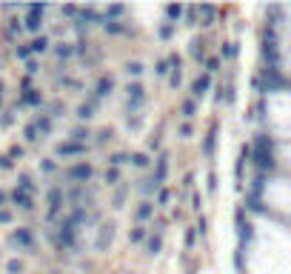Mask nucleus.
Here are the masks:
<instances>
[{
  "label": "nucleus",
  "instance_id": "4",
  "mask_svg": "<svg viewBox=\"0 0 291 274\" xmlns=\"http://www.w3.org/2000/svg\"><path fill=\"white\" fill-rule=\"evenodd\" d=\"M46 203H49V211H46V220L49 223H54L60 217V211H63V203H66V191L60 186H51L49 191H46Z\"/></svg>",
  "mask_w": 291,
  "mask_h": 274
},
{
  "label": "nucleus",
  "instance_id": "36",
  "mask_svg": "<svg viewBox=\"0 0 291 274\" xmlns=\"http://www.w3.org/2000/svg\"><path fill=\"white\" fill-rule=\"evenodd\" d=\"M126 195H129V186H120V188H117L114 200H111V209H123V203H126Z\"/></svg>",
  "mask_w": 291,
  "mask_h": 274
},
{
  "label": "nucleus",
  "instance_id": "19",
  "mask_svg": "<svg viewBox=\"0 0 291 274\" xmlns=\"http://www.w3.org/2000/svg\"><path fill=\"white\" fill-rule=\"evenodd\" d=\"M20 32H23V20H9L6 26H3V37H6L9 43H12L15 37H20Z\"/></svg>",
  "mask_w": 291,
  "mask_h": 274
},
{
  "label": "nucleus",
  "instance_id": "59",
  "mask_svg": "<svg viewBox=\"0 0 291 274\" xmlns=\"http://www.w3.org/2000/svg\"><path fill=\"white\" fill-rule=\"evenodd\" d=\"M214 188H217V177H214V174H209V191H214Z\"/></svg>",
  "mask_w": 291,
  "mask_h": 274
},
{
  "label": "nucleus",
  "instance_id": "12",
  "mask_svg": "<svg viewBox=\"0 0 291 274\" xmlns=\"http://www.w3.org/2000/svg\"><path fill=\"white\" fill-rule=\"evenodd\" d=\"M209 89H211V77L203 72L200 77L194 80V83H191V100H200V97H206V94H209Z\"/></svg>",
  "mask_w": 291,
  "mask_h": 274
},
{
  "label": "nucleus",
  "instance_id": "24",
  "mask_svg": "<svg viewBox=\"0 0 291 274\" xmlns=\"http://www.w3.org/2000/svg\"><path fill=\"white\" fill-rule=\"evenodd\" d=\"M89 137H92V131H89L86 126H74V129L69 131V140H74V143H83V146H86Z\"/></svg>",
  "mask_w": 291,
  "mask_h": 274
},
{
  "label": "nucleus",
  "instance_id": "52",
  "mask_svg": "<svg viewBox=\"0 0 291 274\" xmlns=\"http://www.w3.org/2000/svg\"><path fill=\"white\" fill-rule=\"evenodd\" d=\"M23 157V146H12L9 149V160H20Z\"/></svg>",
  "mask_w": 291,
  "mask_h": 274
},
{
  "label": "nucleus",
  "instance_id": "42",
  "mask_svg": "<svg viewBox=\"0 0 291 274\" xmlns=\"http://www.w3.org/2000/svg\"><path fill=\"white\" fill-rule=\"evenodd\" d=\"M40 172H43V174H54V172H57V163H54L51 157H43V160H40Z\"/></svg>",
  "mask_w": 291,
  "mask_h": 274
},
{
  "label": "nucleus",
  "instance_id": "38",
  "mask_svg": "<svg viewBox=\"0 0 291 274\" xmlns=\"http://www.w3.org/2000/svg\"><path fill=\"white\" fill-rule=\"evenodd\" d=\"M197 9H200V15L206 17L203 26H211V23H214V15H217V9H214V6H206V3H203V6H197Z\"/></svg>",
  "mask_w": 291,
  "mask_h": 274
},
{
  "label": "nucleus",
  "instance_id": "20",
  "mask_svg": "<svg viewBox=\"0 0 291 274\" xmlns=\"http://www.w3.org/2000/svg\"><path fill=\"white\" fill-rule=\"evenodd\" d=\"M51 51H54V58L57 60H72L74 58V46L72 43H54Z\"/></svg>",
  "mask_w": 291,
  "mask_h": 274
},
{
  "label": "nucleus",
  "instance_id": "50",
  "mask_svg": "<svg viewBox=\"0 0 291 274\" xmlns=\"http://www.w3.org/2000/svg\"><path fill=\"white\" fill-rule=\"evenodd\" d=\"M140 126H143V117H140V115L131 117V115H129V129H131V131H137Z\"/></svg>",
  "mask_w": 291,
  "mask_h": 274
},
{
  "label": "nucleus",
  "instance_id": "7",
  "mask_svg": "<svg viewBox=\"0 0 291 274\" xmlns=\"http://www.w3.org/2000/svg\"><path fill=\"white\" fill-rule=\"evenodd\" d=\"M9 203L17 206L20 211H35V197L20 191V188H12V191H9Z\"/></svg>",
  "mask_w": 291,
  "mask_h": 274
},
{
  "label": "nucleus",
  "instance_id": "49",
  "mask_svg": "<svg viewBox=\"0 0 291 274\" xmlns=\"http://www.w3.org/2000/svg\"><path fill=\"white\" fill-rule=\"evenodd\" d=\"M15 220V214H12V209H0V226H6Z\"/></svg>",
  "mask_w": 291,
  "mask_h": 274
},
{
  "label": "nucleus",
  "instance_id": "29",
  "mask_svg": "<svg viewBox=\"0 0 291 274\" xmlns=\"http://www.w3.org/2000/svg\"><path fill=\"white\" fill-rule=\"evenodd\" d=\"M174 32H177V26L174 23H160V29H157V37H160V40H171V37H174Z\"/></svg>",
  "mask_w": 291,
  "mask_h": 274
},
{
  "label": "nucleus",
  "instance_id": "47",
  "mask_svg": "<svg viewBox=\"0 0 291 274\" xmlns=\"http://www.w3.org/2000/svg\"><path fill=\"white\" fill-rule=\"evenodd\" d=\"M197 15H200V9H197V6L186 9V20H189V26H197Z\"/></svg>",
  "mask_w": 291,
  "mask_h": 274
},
{
  "label": "nucleus",
  "instance_id": "16",
  "mask_svg": "<svg viewBox=\"0 0 291 274\" xmlns=\"http://www.w3.org/2000/svg\"><path fill=\"white\" fill-rule=\"evenodd\" d=\"M35 129L40 131V134H51V126H54V120H51L49 115H46V112H40V115H35Z\"/></svg>",
  "mask_w": 291,
  "mask_h": 274
},
{
  "label": "nucleus",
  "instance_id": "30",
  "mask_svg": "<svg viewBox=\"0 0 291 274\" xmlns=\"http://www.w3.org/2000/svg\"><path fill=\"white\" fill-rule=\"evenodd\" d=\"M183 15H186V9H183V6H174V3H171V6H166V17H168V23H174V26H177V20H180Z\"/></svg>",
  "mask_w": 291,
  "mask_h": 274
},
{
  "label": "nucleus",
  "instance_id": "45",
  "mask_svg": "<svg viewBox=\"0 0 291 274\" xmlns=\"http://www.w3.org/2000/svg\"><path fill=\"white\" fill-rule=\"evenodd\" d=\"M63 112H66V106H63V103H60V100H54V103H51V106H49V112H46V115H49L51 120H54V117H60V115H63Z\"/></svg>",
  "mask_w": 291,
  "mask_h": 274
},
{
  "label": "nucleus",
  "instance_id": "44",
  "mask_svg": "<svg viewBox=\"0 0 291 274\" xmlns=\"http://www.w3.org/2000/svg\"><path fill=\"white\" fill-rule=\"evenodd\" d=\"M168 72H171L168 60H157V63H154V74H157V77H166Z\"/></svg>",
  "mask_w": 291,
  "mask_h": 274
},
{
  "label": "nucleus",
  "instance_id": "32",
  "mask_svg": "<svg viewBox=\"0 0 291 274\" xmlns=\"http://www.w3.org/2000/svg\"><path fill=\"white\" fill-rule=\"evenodd\" d=\"M23 140H26V143H37V140H40V131L35 129V123H26V129H23Z\"/></svg>",
  "mask_w": 291,
  "mask_h": 274
},
{
  "label": "nucleus",
  "instance_id": "1",
  "mask_svg": "<svg viewBox=\"0 0 291 274\" xmlns=\"http://www.w3.org/2000/svg\"><path fill=\"white\" fill-rule=\"evenodd\" d=\"M251 157H254V163H257V169H260V172H269V169H274V157H271V143L266 140V137H257V140H254Z\"/></svg>",
  "mask_w": 291,
  "mask_h": 274
},
{
  "label": "nucleus",
  "instance_id": "58",
  "mask_svg": "<svg viewBox=\"0 0 291 274\" xmlns=\"http://www.w3.org/2000/svg\"><path fill=\"white\" fill-rule=\"evenodd\" d=\"M6 203H9V195L0 188V209H6Z\"/></svg>",
  "mask_w": 291,
  "mask_h": 274
},
{
  "label": "nucleus",
  "instance_id": "23",
  "mask_svg": "<svg viewBox=\"0 0 291 274\" xmlns=\"http://www.w3.org/2000/svg\"><path fill=\"white\" fill-rule=\"evenodd\" d=\"M220 54L226 60H234L237 54H240V46H237V40H226V43L220 46Z\"/></svg>",
  "mask_w": 291,
  "mask_h": 274
},
{
  "label": "nucleus",
  "instance_id": "53",
  "mask_svg": "<svg viewBox=\"0 0 291 274\" xmlns=\"http://www.w3.org/2000/svg\"><path fill=\"white\" fill-rule=\"evenodd\" d=\"M12 166H15V160H9V154H3L0 157V172H9Z\"/></svg>",
  "mask_w": 291,
  "mask_h": 274
},
{
  "label": "nucleus",
  "instance_id": "37",
  "mask_svg": "<svg viewBox=\"0 0 291 274\" xmlns=\"http://www.w3.org/2000/svg\"><path fill=\"white\" fill-rule=\"evenodd\" d=\"M103 183H106V186H120V172H117V169H106Z\"/></svg>",
  "mask_w": 291,
  "mask_h": 274
},
{
  "label": "nucleus",
  "instance_id": "11",
  "mask_svg": "<svg viewBox=\"0 0 291 274\" xmlns=\"http://www.w3.org/2000/svg\"><path fill=\"white\" fill-rule=\"evenodd\" d=\"M114 229L117 226L114 223H103L100 226V231H97V252H106V249H109L111 245V240H114Z\"/></svg>",
  "mask_w": 291,
  "mask_h": 274
},
{
  "label": "nucleus",
  "instance_id": "15",
  "mask_svg": "<svg viewBox=\"0 0 291 274\" xmlns=\"http://www.w3.org/2000/svg\"><path fill=\"white\" fill-rule=\"evenodd\" d=\"M154 163H157V169H154V177H152V180L157 183V186H163V180H166V174H168V154H160Z\"/></svg>",
  "mask_w": 291,
  "mask_h": 274
},
{
  "label": "nucleus",
  "instance_id": "60",
  "mask_svg": "<svg viewBox=\"0 0 291 274\" xmlns=\"http://www.w3.org/2000/svg\"><path fill=\"white\" fill-rule=\"evenodd\" d=\"M0 108H3V80H0Z\"/></svg>",
  "mask_w": 291,
  "mask_h": 274
},
{
  "label": "nucleus",
  "instance_id": "21",
  "mask_svg": "<svg viewBox=\"0 0 291 274\" xmlns=\"http://www.w3.org/2000/svg\"><path fill=\"white\" fill-rule=\"evenodd\" d=\"M103 29H106V35H131V29L120 20H103Z\"/></svg>",
  "mask_w": 291,
  "mask_h": 274
},
{
  "label": "nucleus",
  "instance_id": "10",
  "mask_svg": "<svg viewBox=\"0 0 291 274\" xmlns=\"http://www.w3.org/2000/svg\"><path fill=\"white\" fill-rule=\"evenodd\" d=\"M111 92H114V77H111V74L106 72V74H100V77H97L95 92H92V94H95L97 100H103V97H109Z\"/></svg>",
  "mask_w": 291,
  "mask_h": 274
},
{
  "label": "nucleus",
  "instance_id": "9",
  "mask_svg": "<svg viewBox=\"0 0 291 274\" xmlns=\"http://www.w3.org/2000/svg\"><path fill=\"white\" fill-rule=\"evenodd\" d=\"M43 103H46L43 92H40V89H29V92H20V100H17V108H23V106H29V108H40Z\"/></svg>",
  "mask_w": 291,
  "mask_h": 274
},
{
  "label": "nucleus",
  "instance_id": "31",
  "mask_svg": "<svg viewBox=\"0 0 291 274\" xmlns=\"http://www.w3.org/2000/svg\"><path fill=\"white\" fill-rule=\"evenodd\" d=\"M129 240H131V243H143V240H149V231H146V226H134V229L129 231Z\"/></svg>",
  "mask_w": 291,
  "mask_h": 274
},
{
  "label": "nucleus",
  "instance_id": "22",
  "mask_svg": "<svg viewBox=\"0 0 291 274\" xmlns=\"http://www.w3.org/2000/svg\"><path fill=\"white\" fill-rule=\"evenodd\" d=\"M191 58H194L197 63H206V43L200 40V37L191 40Z\"/></svg>",
  "mask_w": 291,
  "mask_h": 274
},
{
  "label": "nucleus",
  "instance_id": "14",
  "mask_svg": "<svg viewBox=\"0 0 291 274\" xmlns=\"http://www.w3.org/2000/svg\"><path fill=\"white\" fill-rule=\"evenodd\" d=\"M154 211H157V206L149 203V200H143L137 209H134V220H137V223H146V220H152L154 217Z\"/></svg>",
  "mask_w": 291,
  "mask_h": 274
},
{
  "label": "nucleus",
  "instance_id": "8",
  "mask_svg": "<svg viewBox=\"0 0 291 274\" xmlns=\"http://www.w3.org/2000/svg\"><path fill=\"white\" fill-rule=\"evenodd\" d=\"M54 154H57V157H83V154H86V146L74 143V140H63V143H57Z\"/></svg>",
  "mask_w": 291,
  "mask_h": 274
},
{
  "label": "nucleus",
  "instance_id": "39",
  "mask_svg": "<svg viewBox=\"0 0 291 274\" xmlns=\"http://www.w3.org/2000/svg\"><path fill=\"white\" fill-rule=\"evenodd\" d=\"M157 188H160V186H157V183H154V180H140L137 191H140V195H146V197H149V195H154Z\"/></svg>",
  "mask_w": 291,
  "mask_h": 274
},
{
  "label": "nucleus",
  "instance_id": "27",
  "mask_svg": "<svg viewBox=\"0 0 291 274\" xmlns=\"http://www.w3.org/2000/svg\"><path fill=\"white\" fill-rule=\"evenodd\" d=\"M143 69H146V66L140 63V60H129V63L123 66V72L129 74V77H140V74H143Z\"/></svg>",
  "mask_w": 291,
  "mask_h": 274
},
{
  "label": "nucleus",
  "instance_id": "13",
  "mask_svg": "<svg viewBox=\"0 0 291 274\" xmlns=\"http://www.w3.org/2000/svg\"><path fill=\"white\" fill-rule=\"evenodd\" d=\"M100 106V100H97L95 94H89V100L83 103V106H77V120H92V117H95V108Z\"/></svg>",
  "mask_w": 291,
  "mask_h": 274
},
{
  "label": "nucleus",
  "instance_id": "43",
  "mask_svg": "<svg viewBox=\"0 0 291 274\" xmlns=\"http://www.w3.org/2000/svg\"><path fill=\"white\" fill-rule=\"evenodd\" d=\"M6 274H23V263L20 260H6Z\"/></svg>",
  "mask_w": 291,
  "mask_h": 274
},
{
  "label": "nucleus",
  "instance_id": "3",
  "mask_svg": "<svg viewBox=\"0 0 291 274\" xmlns=\"http://www.w3.org/2000/svg\"><path fill=\"white\" fill-rule=\"evenodd\" d=\"M92 177H95V169H92V163H86V160H80V163H74V166L66 169V180L74 183V186H86Z\"/></svg>",
  "mask_w": 291,
  "mask_h": 274
},
{
  "label": "nucleus",
  "instance_id": "48",
  "mask_svg": "<svg viewBox=\"0 0 291 274\" xmlns=\"http://www.w3.org/2000/svg\"><path fill=\"white\" fill-rule=\"evenodd\" d=\"M180 83H183V72H171V74H168V86H171V89H177Z\"/></svg>",
  "mask_w": 291,
  "mask_h": 274
},
{
  "label": "nucleus",
  "instance_id": "26",
  "mask_svg": "<svg viewBox=\"0 0 291 274\" xmlns=\"http://www.w3.org/2000/svg\"><path fill=\"white\" fill-rule=\"evenodd\" d=\"M129 9L123 6V3H111V6H106V17L103 20H117V17H123Z\"/></svg>",
  "mask_w": 291,
  "mask_h": 274
},
{
  "label": "nucleus",
  "instance_id": "2",
  "mask_svg": "<svg viewBox=\"0 0 291 274\" xmlns=\"http://www.w3.org/2000/svg\"><path fill=\"white\" fill-rule=\"evenodd\" d=\"M23 12H26V17H23V29L37 35V32L43 29V15L49 12V6H46V3H35V6H26Z\"/></svg>",
  "mask_w": 291,
  "mask_h": 274
},
{
  "label": "nucleus",
  "instance_id": "34",
  "mask_svg": "<svg viewBox=\"0 0 291 274\" xmlns=\"http://www.w3.org/2000/svg\"><path fill=\"white\" fill-rule=\"evenodd\" d=\"M123 163H131V154H123V152H117L109 157V169H117V166H123Z\"/></svg>",
  "mask_w": 291,
  "mask_h": 274
},
{
  "label": "nucleus",
  "instance_id": "17",
  "mask_svg": "<svg viewBox=\"0 0 291 274\" xmlns=\"http://www.w3.org/2000/svg\"><path fill=\"white\" fill-rule=\"evenodd\" d=\"M29 46H32V54H46L51 49V40L46 35H37L35 40H29Z\"/></svg>",
  "mask_w": 291,
  "mask_h": 274
},
{
  "label": "nucleus",
  "instance_id": "55",
  "mask_svg": "<svg viewBox=\"0 0 291 274\" xmlns=\"http://www.w3.org/2000/svg\"><path fill=\"white\" fill-rule=\"evenodd\" d=\"M149 149H152V152H157V149H160V134H152V137H149Z\"/></svg>",
  "mask_w": 291,
  "mask_h": 274
},
{
  "label": "nucleus",
  "instance_id": "41",
  "mask_svg": "<svg viewBox=\"0 0 291 274\" xmlns=\"http://www.w3.org/2000/svg\"><path fill=\"white\" fill-rule=\"evenodd\" d=\"M206 74H209V77H211V74H217L220 72V58H206Z\"/></svg>",
  "mask_w": 291,
  "mask_h": 274
},
{
  "label": "nucleus",
  "instance_id": "51",
  "mask_svg": "<svg viewBox=\"0 0 291 274\" xmlns=\"http://www.w3.org/2000/svg\"><path fill=\"white\" fill-rule=\"evenodd\" d=\"M194 240H197V229L191 226V229L186 231V249H191V245H194Z\"/></svg>",
  "mask_w": 291,
  "mask_h": 274
},
{
  "label": "nucleus",
  "instance_id": "56",
  "mask_svg": "<svg viewBox=\"0 0 291 274\" xmlns=\"http://www.w3.org/2000/svg\"><path fill=\"white\" fill-rule=\"evenodd\" d=\"M180 137H183V140H189V137H191V123H183V126H180Z\"/></svg>",
  "mask_w": 291,
  "mask_h": 274
},
{
  "label": "nucleus",
  "instance_id": "40",
  "mask_svg": "<svg viewBox=\"0 0 291 274\" xmlns=\"http://www.w3.org/2000/svg\"><path fill=\"white\" fill-rule=\"evenodd\" d=\"M180 112H183V117H186V120H191V117L197 115V103L194 100H183Z\"/></svg>",
  "mask_w": 291,
  "mask_h": 274
},
{
  "label": "nucleus",
  "instance_id": "28",
  "mask_svg": "<svg viewBox=\"0 0 291 274\" xmlns=\"http://www.w3.org/2000/svg\"><path fill=\"white\" fill-rule=\"evenodd\" d=\"M149 163H152V157H149L146 152H134V154H131V166H134V169H149Z\"/></svg>",
  "mask_w": 291,
  "mask_h": 274
},
{
  "label": "nucleus",
  "instance_id": "57",
  "mask_svg": "<svg viewBox=\"0 0 291 274\" xmlns=\"http://www.w3.org/2000/svg\"><path fill=\"white\" fill-rule=\"evenodd\" d=\"M12 120H15V117H12V112H6V115L0 117V126H6V129H9V126H12Z\"/></svg>",
  "mask_w": 291,
  "mask_h": 274
},
{
  "label": "nucleus",
  "instance_id": "35",
  "mask_svg": "<svg viewBox=\"0 0 291 274\" xmlns=\"http://www.w3.org/2000/svg\"><path fill=\"white\" fill-rule=\"evenodd\" d=\"M15 58H17V60H26V63H29L32 46H29V43H17V46H15Z\"/></svg>",
  "mask_w": 291,
  "mask_h": 274
},
{
  "label": "nucleus",
  "instance_id": "5",
  "mask_svg": "<svg viewBox=\"0 0 291 274\" xmlns=\"http://www.w3.org/2000/svg\"><path fill=\"white\" fill-rule=\"evenodd\" d=\"M146 103V89L140 83H129L126 86V108H129V115H137L140 108Z\"/></svg>",
  "mask_w": 291,
  "mask_h": 274
},
{
  "label": "nucleus",
  "instance_id": "54",
  "mask_svg": "<svg viewBox=\"0 0 291 274\" xmlns=\"http://www.w3.org/2000/svg\"><path fill=\"white\" fill-rule=\"evenodd\" d=\"M40 72V63H37V60H29V63H26V74H37Z\"/></svg>",
  "mask_w": 291,
  "mask_h": 274
},
{
  "label": "nucleus",
  "instance_id": "18",
  "mask_svg": "<svg viewBox=\"0 0 291 274\" xmlns=\"http://www.w3.org/2000/svg\"><path fill=\"white\" fill-rule=\"evenodd\" d=\"M214 143H217V123H211L209 134H206V140H203V154H206V157L214 154Z\"/></svg>",
  "mask_w": 291,
  "mask_h": 274
},
{
  "label": "nucleus",
  "instance_id": "33",
  "mask_svg": "<svg viewBox=\"0 0 291 274\" xmlns=\"http://www.w3.org/2000/svg\"><path fill=\"white\" fill-rule=\"evenodd\" d=\"M146 249H149V254H160L163 252V237L157 234V237H149L146 240Z\"/></svg>",
  "mask_w": 291,
  "mask_h": 274
},
{
  "label": "nucleus",
  "instance_id": "46",
  "mask_svg": "<svg viewBox=\"0 0 291 274\" xmlns=\"http://www.w3.org/2000/svg\"><path fill=\"white\" fill-rule=\"evenodd\" d=\"M111 137H114V131H111V129H100V131H97V146H106Z\"/></svg>",
  "mask_w": 291,
  "mask_h": 274
},
{
  "label": "nucleus",
  "instance_id": "25",
  "mask_svg": "<svg viewBox=\"0 0 291 274\" xmlns=\"http://www.w3.org/2000/svg\"><path fill=\"white\" fill-rule=\"evenodd\" d=\"M15 188H20V191H26V195H35V177H32V174H20V177H17V186Z\"/></svg>",
  "mask_w": 291,
  "mask_h": 274
},
{
  "label": "nucleus",
  "instance_id": "6",
  "mask_svg": "<svg viewBox=\"0 0 291 274\" xmlns=\"http://www.w3.org/2000/svg\"><path fill=\"white\" fill-rule=\"evenodd\" d=\"M9 243L17 245V249H26V252H35V234H32V229H26V226L12 231V234H9Z\"/></svg>",
  "mask_w": 291,
  "mask_h": 274
}]
</instances>
